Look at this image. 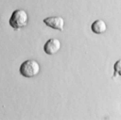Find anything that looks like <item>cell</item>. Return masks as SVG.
<instances>
[{
	"label": "cell",
	"instance_id": "cell-1",
	"mask_svg": "<svg viewBox=\"0 0 121 120\" xmlns=\"http://www.w3.org/2000/svg\"><path fill=\"white\" fill-rule=\"evenodd\" d=\"M28 20V14L25 10L17 9L12 12L9 19V24L15 30H18L27 25Z\"/></svg>",
	"mask_w": 121,
	"mask_h": 120
},
{
	"label": "cell",
	"instance_id": "cell-2",
	"mask_svg": "<svg viewBox=\"0 0 121 120\" xmlns=\"http://www.w3.org/2000/svg\"><path fill=\"white\" fill-rule=\"evenodd\" d=\"M40 66L35 60L29 59L23 62L20 65V74L26 78H32L36 76L40 72Z\"/></svg>",
	"mask_w": 121,
	"mask_h": 120
},
{
	"label": "cell",
	"instance_id": "cell-3",
	"mask_svg": "<svg viewBox=\"0 0 121 120\" xmlns=\"http://www.w3.org/2000/svg\"><path fill=\"white\" fill-rule=\"evenodd\" d=\"M43 22L47 26L60 31L64 30V20L61 16H49L43 19Z\"/></svg>",
	"mask_w": 121,
	"mask_h": 120
},
{
	"label": "cell",
	"instance_id": "cell-4",
	"mask_svg": "<svg viewBox=\"0 0 121 120\" xmlns=\"http://www.w3.org/2000/svg\"><path fill=\"white\" fill-rule=\"evenodd\" d=\"M61 48L60 40L57 38L49 39L43 46L44 52L49 55H53L57 53Z\"/></svg>",
	"mask_w": 121,
	"mask_h": 120
},
{
	"label": "cell",
	"instance_id": "cell-5",
	"mask_svg": "<svg viewBox=\"0 0 121 120\" xmlns=\"http://www.w3.org/2000/svg\"><path fill=\"white\" fill-rule=\"evenodd\" d=\"M107 28V27L105 22L102 19L95 20L91 25L92 31L96 34H101L105 32Z\"/></svg>",
	"mask_w": 121,
	"mask_h": 120
},
{
	"label": "cell",
	"instance_id": "cell-6",
	"mask_svg": "<svg viewBox=\"0 0 121 120\" xmlns=\"http://www.w3.org/2000/svg\"><path fill=\"white\" fill-rule=\"evenodd\" d=\"M114 72L112 79L116 78L118 76H121V59L117 60L113 65Z\"/></svg>",
	"mask_w": 121,
	"mask_h": 120
}]
</instances>
